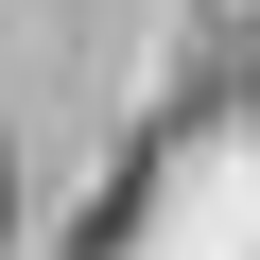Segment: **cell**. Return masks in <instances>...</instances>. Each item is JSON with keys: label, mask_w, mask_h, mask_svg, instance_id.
I'll use <instances>...</instances> for the list:
<instances>
[{"label": "cell", "mask_w": 260, "mask_h": 260, "mask_svg": "<svg viewBox=\"0 0 260 260\" xmlns=\"http://www.w3.org/2000/svg\"><path fill=\"white\" fill-rule=\"evenodd\" d=\"M260 104V0H191V70L156 104V139H191V121H243Z\"/></svg>", "instance_id": "cell-1"}, {"label": "cell", "mask_w": 260, "mask_h": 260, "mask_svg": "<svg viewBox=\"0 0 260 260\" xmlns=\"http://www.w3.org/2000/svg\"><path fill=\"white\" fill-rule=\"evenodd\" d=\"M156 156H174V139H156V121H139V139H121V156H104V191L70 208V260H121V243H139V225H156Z\"/></svg>", "instance_id": "cell-2"}]
</instances>
